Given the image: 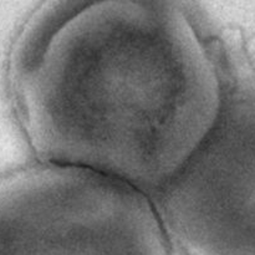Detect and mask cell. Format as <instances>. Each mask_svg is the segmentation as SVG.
<instances>
[{
    "instance_id": "2",
    "label": "cell",
    "mask_w": 255,
    "mask_h": 255,
    "mask_svg": "<svg viewBox=\"0 0 255 255\" xmlns=\"http://www.w3.org/2000/svg\"><path fill=\"white\" fill-rule=\"evenodd\" d=\"M0 255H168L153 201L95 172L37 163L0 174Z\"/></svg>"
},
{
    "instance_id": "3",
    "label": "cell",
    "mask_w": 255,
    "mask_h": 255,
    "mask_svg": "<svg viewBox=\"0 0 255 255\" xmlns=\"http://www.w3.org/2000/svg\"><path fill=\"white\" fill-rule=\"evenodd\" d=\"M154 199L166 234L187 255H255V100L223 105Z\"/></svg>"
},
{
    "instance_id": "1",
    "label": "cell",
    "mask_w": 255,
    "mask_h": 255,
    "mask_svg": "<svg viewBox=\"0 0 255 255\" xmlns=\"http://www.w3.org/2000/svg\"><path fill=\"white\" fill-rule=\"evenodd\" d=\"M7 80L40 163L87 169L151 199L224 105L211 55L172 1H44L12 42Z\"/></svg>"
}]
</instances>
